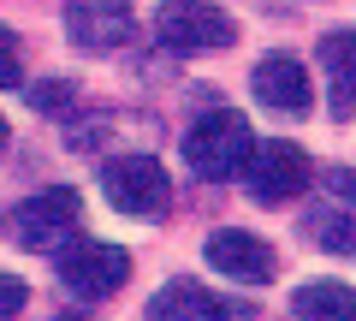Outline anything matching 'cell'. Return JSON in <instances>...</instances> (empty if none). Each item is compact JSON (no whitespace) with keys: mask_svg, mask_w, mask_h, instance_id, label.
Wrapping results in <instances>:
<instances>
[{"mask_svg":"<svg viewBox=\"0 0 356 321\" xmlns=\"http://www.w3.org/2000/svg\"><path fill=\"white\" fill-rule=\"evenodd\" d=\"M6 137H13V131H6V119H0V149H6Z\"/></svg>","mask_w":356,"mask_h":321,"instance_id":"ac0fdd59","label":"cell"},{"mask_svg":"<svg viewBox=\"0 0 356 321\" xmlns=\"http://www.w3.org/2000/svg\"><path fill=\"white\" fill-rule=\"evenodd\" d=\"M154 36L178 54H214L238 42V18H226V6H214V0H161Z\"/></svg>","mask_w":356,"mask_h":321,"instance_id":"3957f363","label":"cell"},{"mask_svg":"<svg viewBox=\"0 0 356 321\" xmlns=\"http://www.w3.org/2000/svg\"><path fill=\"white\" fill-rule=\"evenodd\" d=\"M65 36L83 54H113L137 36V6L131 0H65Z\"/></svg>","mask_w":356,"mask_h":321,"instance_id":"52a82bcc","label":"cell"},{"mask_svg":"<svg viewBox=\"0 0 356 321\" xmlns=\"http://www.w3.org/2000/svg\"><path fill=\"white\" fill-rule=\"evenodd\" d=\"M77 214H83V208H77V191L72 185H54V191H36L18 208H6V232H13L24 250H36V256H60L77 238Z\"/></svg>","mask_w":356,"mask_h":321,"instance_id":"7a4b0ae2","label":"cell"},{"mask_svg":"<svg viewBox=\"0 0 356 321\" xmlns=\"http://www.w3.org/2000/svg\"><path fill=\"white\" fill-rule=\"evenodd\" d=\"M321 72H327V107L332 119L356 113V30L321 36Z\"/></svg>","mask_w":356,"mask_h":321,"instance_id":"8fae6325","label":"cell"},{"mask_svg":"<svg viewBox=\"0 0 356 321\" xmlns=\"http://www.w3.org/2000/svg\"><path fill=\"white\" fill-rule=\"evenodd\" d=\"M72 102V84H30V107L36 113H60Z\"/></svg>","mask_w":356,"mask_h":321,"instance_id":"2e32d148","label":"cell"},{"mask_svg":"<svg viewBox=\"0 0 356 321\" xmlns=\"http://www.w3.org/2000/svg\"><path fill=\"white\" fill-rule=\"evenodd\" d=\"M309 238H315L321 250H332V256H350L356 262V196H332L309 214Z\"/></svg>","mask_w":356,"mask_h":321,"instance_id":"7c38bea8","label":"cell"},{"mask_svg":"<svg viewBox=\"0 0 356 321\" xmlns=\"http://www.w3.org/2000/svg\"><path fill=\"white\" fill-rule=\"evenodd\" d=\"M291 309H297V321H356V292L339 280H309V285H297Z\"/></svg>","mask_w":356,"mask_h":321,"instance_id":"4fadbf2b","label":"cell"},{"mask_svg":"<svg viewBox=\"0 0 356 321\" xmlns=\"http://www.w3.org/2000/svg\"><path fill=\"white\" fill-rule=\"evenodd\" d=\"M309 179H315L309 155L297 149V143H285V137L255 143L250 161H243V185H250L255 203H291V196L309 191Z\"/></svg>","mask_w":356,"mask_h":321,"instance_id":"8992f818","label":"cell"},{"mask_svg":"<svg viewBox=\"0 0 356 321\" xmlns=\"http://www.w3.org/2000/svg\"><path fill=\"white\" fill-rule=\"evenodd\" d=\"M255 137H250V119L232 113V107H214V113H202L191 131H184V161H191L196 179L208 185H226L243 173V161H250Z\"/></svg>","mask_w":356,"mask_h":321,"instance_id":"6da1fadb","label":"cell"},{"mask_svg":"<svg viewBox=\"0 0 356 321\" xmlns=\"http://www.w3.org/2000/svg\"><path fill=\"white\" fill-rule=\"evenodd\" d=\"M250 90H255V102L273 107V113H309V102H315L309 65L291 60V54H267V60L250 72Z\"/></svg>","mask_w":356,"mask_h":321,"instance_id":"9c48e42d","label":"cell"},{"mask_svg":"<svg viewBox=\"0 0 356 321\" xmlns=\"http://www.w3.org/2000/svg\"><path fill=\"white\" fill-rule=\"evenodd\" d=\"M54 268H60V280H65V292H77V297H113L119 285L131 280V256L119 244H102V238H72V244L54 256Z\"/></svg>","mask_w":356,"mask_h":321,"instance_id":"5b68a950","label":"cell"},{"mask_svg":"<svg viewBox=\"0 0 356 321\" xmlns=\"http://www.w3.org/2000/svg\"><path fill=\"white\" fill-rule=\"evenodd\" d=\"M24 304H30V285L18 280V274H0V321H13Z\"/></svg>","mask_w":356,"mask_h":321,"instance_id":"9a60e30c","label":"cell"},{"mask_svg":"<svg viewBox=\"0 0 356 321\" xmlns=\"http://www.w3.org/2000/svg\"><path fill=\"white\" fill-rule=\"evenodd\" d=\"M102 196L119 208V214L161 220L166 203H172V179H166V167L149 161V155H119V161L102 167Z\"/></svg>","mask_w":356,"mask_h":321,"instance_id":"277c9868","label":"cell"},{"mask_svg":"<svg viewBox=\"0 0 356 321\" xmlns=\"http://www.w3.org/2000/svg\"><path fill=\"white\" fill-rule=\"evenodd\" d=\"M232 315H243V304H226L196 280H166L149 297V321H232Z\"/></svg>","mask_w":356,"mask_h":321,"instance_id":"30bf717a","label":"cell"},{"mask_svg":"<svg viewBox=\"0 0 356 321\" xmlns=\"http://www.w3.org/2000/svg\"><path fill=\"white\" fill-rule=\"evenodd\" d=\"M202 256H208V268H214V274H226V280H238V285H267L273 274H280L273 244H267V238H255V232H243V226L208 232Z\"/></svg>","mask_w":356,"mask_h":321,"instance_id":"ba28073f","label":"cell"},{"mask_svg":"<svg viewBox=\"0 0 356 321\" xmlns=\"http://www.w3.org/2000/svg\"><path fill=\"white\" fill-rule=\"evenodd\" d=\"M18 84H24V54L13 30H0V90H18Z\"/></svg>","mask_w":356,"mask_h":321,"instance_id":"5bb4252c","label":"cell"},{"mask_svg":"<svg viewBox=\"0 0 356 321\" xmlns=\"http://www.w3.org/2000/svg\"><path fill=\"white\" fill-rule=\"evenodd\" d=\"M327 191H332V196H356V173H350V167H332V173H327Z\"/></svg>","mask_w":356,"mask_h":321,"instance_id":"e0dca14e","label":"cell"}]
</instances>
